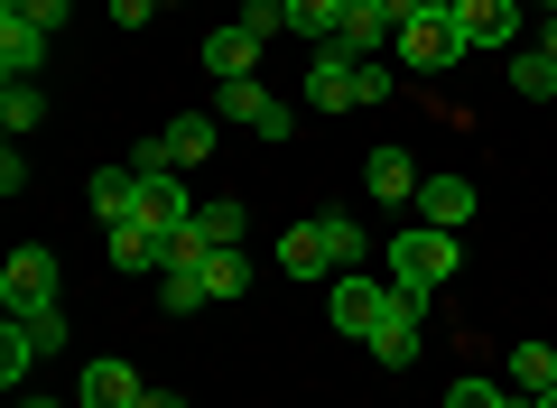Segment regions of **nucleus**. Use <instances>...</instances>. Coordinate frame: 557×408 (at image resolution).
<instances>
[{
    "label": "nucleus",
    "mask_w": 557,
    "mask_h": 408,
    "mask_svg": "<svg viewBox=\"0 0 557 408\" xmlns=\"http://www.w3.org/2000/svg\"><path fill=\"white\" fill-rule=\"evenodd\" d=\"M418 325H428V297L391 288V307H381V325L362 334V344H372V353H381L391 371H409V362H418Z\"/></svg>",
    "instance_id": "7"
},
{
    "label": "nucleus",
    "mask_w": 557,
    "mask_h": 408,
    "mask_svg": "<svg viewBox=\"0 0 557 408\" xmlns=\"http://www.w3.org/2000/svg\"><path fill=\"white\" fill-rule=\"evenodd\" d=\"M102 242H112V270L159 279V270H168V242H177V233H149V223H102Z\"/></svg>",
    "instance_id": "12"
},
{
    "label": "nucleus",
    "mask_w": 557,
    "mask_h": 408,
    "mask_svg": "<svg viewBox=\"0 0 557 408\" xmlns=\"http://www.w3.org/2000/svg\"><path fill=\"white\" fill-rule=\"evenodd\" d=\"M381 307H391V279H335V297H325V316H335V334H372Z\"/></svg>",
    "instance_id": "9"
},
{
    "label": "nucleus",
    "mask_w": 557,
    "mask_h": 408,
    "mask_svg": "<svg viewBox=\"0 0 557 408\" xmlns=\"http://www.w3.org/2000/svg\"><path fill=\"white\" fill-rule=\"evenodd\" d=\"M196 242H205V251H242V195H223V205H196Z\"/></svg>",
    "instance_id": "22"
},
{
    "label": "nucleus",
    "mask_w": 557,
    "mask_h": 408,
    "mask_svg": "<svg viewBox=\"0 0 557 408\" xmlns=\"http://www.w3.org/2000/svg\"><path fill=\"white\" fill-rule=\"evenodd\" d=\"M94 214L102 223H149V233H186L196 195L177 176H139V168H94Z\"/></svg>",
    "instance_id": "1"
},
{
    "label": "nucleus",
    "mask_w": 557,
    "mask_h": 408,
    "mask_svg": "<svg viewBox=\"0 0 557 408\" xmlns=\"http://www.w3.org/2000/svg\"><path fill=\"white\" fill-rule=\"evenodd\" d=\"M511 94H530V102L557 94V20H539V38L511 57Z\"/></svg>",
    "instance_id": "16"
},
{
    "label": "nucleus",
    "mask_w": 557,
    "mask_h": 408,
    "mask_svg": "<svg viewBox=\"0 0 557 408\" xmlns=\"http://www.w3.org/2000/svg\"><path fill=\"white\" fill-rule=\"evenodd\" d=\"M446 20H456L465 47H511L520 38V0H456Z\"/></svg>",
    "instance_id": "10"
},
{
    "label": "nucleus",
    "mask_w": 557,
    "mask_h": 408,
    "mask_svg": "<svg viewBox=\"0 0 557 408\" xmlns=\"http://www.w3.org/2000/svg\"><path fill=\"white\" fill-rule=\"evenodd\" d=\"M511 390H520V399H548V390H557V344H539V334L511 344Z\"/></svg>",
    "instance_id": "19"
},
{
    "label": "nucleus",
    "mask_w": 557,
    "mask_h": 408,
    "mask_svg": "<svg viewBox=\"0 0 557 408\" xmlns=\"http://www.w3.org/2000/svg\"><path fill=\"white\" fill-rule=\"evenodd\" d=\"M317 233H325V260H335V270H362V251H372V233H362L354 214H317Z\"/></svg>",
    "instance_id": "23"
},
{
    "label": "nucleus",
    "mask_w": 557,
    "mask_h": 408,
    "mask_svg": "<svg viewBox=\"0 0 557 408\" xmlns=\"http://www.w3.org/2000/svg\"><path fill=\"white\" fill-rule=\"evenodd\" d=\"M28 371H38V334H28V325H20V316H10V325H0V381L20 390V381H28Z\"/></svg>",
    "instance_id": "25"
},
{
    "label": "nucleus",
    "mask_w": 557,
    "mask_h": 408,
    "mask_svg": "<svg viewBox=\"0 0 557 408\" xmlns=\"http://www.w3.org/2000/svg\"><path fill=\"white\" fill-rule=\"evenodd\" d=\"M418 223L465 233V223H474V186H465V176H428V186H418Z\"/></svg>",
    "instance_id": "17"
},
{
    "label": "nucleus",
    "mask_w": 557,
    "mask_h": 408,
    "mask_svg": "<svg viewBox=\"0 0 557 408\" xmlns=\"http://www.w3.org/2000/svg\"><path fill=\"white\" fill-rule=\"evenodd\" d=\"M335 28H344V0H288V38L335 47Z\"/></svg>",
    "instance_id": "21"
},
{
    "label": "nucleus",
    "mask_w": 557,
    "mask_h": 408,
    "mask_svg": "<svg viewBox=\"0 0 557 408\" xmlns=\"http://www.w3.org/2000/svg\"><path fill=\"white\" fill-rule=\"evenodd\" d=\"M0 307H10V316L57 307V251H47V242H20V251H10V270H0Z\"/></svg>",
    "instance_id": "5"
},
{
    "label": "nucleus",
    "mask_w": 557,
    "mask_h": 408,
    "mask_svg": "<svg viewBox=\"0 0 557 408\" xmlns=\"http://www.w3.org/2000/svg\"><path fill=\"white\" fill-rule=\"evenodd\" d=\"M539 408H557V390H548V399H539Z\"/></svg>",
    "instance_id": "37"
},
{
    "label": "nucleus",
    "mask_w": 557,
    "mask_h": 408,
    "mask_svg": "<svg viewBox=\"0 0 557 408\" xmlns=\"http://www.w3.org/2000/svg\"><path fill=\"white\" fill-rule=\"evenodd\" d=\"M335 47H344V57H381V47H391V20H381V0H344Z\"/></svg>",
    "instance_id": "18"
},
{
    "label": "nucleus",
    "mask_w": 557,
    "mask_h": 408,
    "mask_svg": "<svg viewBox=\"0 0 557 408\" xmlns=\"http://www.w3.org/2000/svg\"><path fill=\"white\" fill-rule=\"evenodd\" d=\"M205 297H214V307H223V297H242V288H251V260H242V251H205Z\"/></svg>",
    "instance_id": "24"
},
{
    "label": "nucleus",
    "mask_w": 557,
    "mask_h": 408,
    "mask_svg": "<svg viewBox=\"0 0 557 408\" xmlns=\"http://www.w3.org/2000/svg\"><path fill=\"white\" fill-rule=\"evenodd\" d=\"M362 186H372V205H418L428 176H418L409 149H372V158H362Z\"/></svg>",
    "instance_id": "13"
},
{
    "label": "nucleus",
    "mask_w": 557,
    "mask_h": 408,
    "mask_svg": "<svg viewBox=\"0 0 557 408\" xmlns=\"http://www.w3.org/2000/svg\"><path fill=\"white\" fill-rule=\"evenodd\" d=\"M159 10H186V0H159Z\"/></svg>",
    "instance_id": "36"
},
{
    "label": "nucleus",
    "mask_w": 557,
    "mask_h": 408,
    "mask_svg": "<svg viewBox=\"0 0 557 408\" xmlns=\"http://www.w3.org/2000/svg\"><path fill=\"white\" fill-rule=\"evenodd\" d=\"M159 307H168V316H196V307H214V297H205L196 270H159Z\"/></svg>",
    "instance_id": "26"
},
{
    "label": "nucleus",
    "mask_w": 557,
    "mask_h": 408,
    "mask_svg": "<svg viewBox=\"0 0 557 408\" xmlns=\"http://www.w3.org/2000/svg\"><path fill=\"white\" fill-rule=\"evenodd\" d=\"M214 121H223V131H260V139H298V102H278L260 75L214 84Z\"/></svg>",
    "instance_id": "3"
},
{
    "label": "nucleus",
    "mask_w": 557,
    "mask_h": 408,
    "mask_svg": "<svg viewBox=\"0 0 557 408\" xmlns=\"http://www.w3.org/2000/svg\"><path fill=\"white\" fill-rule=\"evenodd\" d=\"M149 10H159V0H112V28H139Z\"/></svg>",
    "instance_id": "33"
},
{
    "label": "nucleus",
    "mask_w": 557,
    "mask_h": 408,
    "mask_svg": "<svg viewBox=\"0 0 557 408\" xmlns=\"http://www.w3.org/2000/svg\"><path fill=\"white\" fill-rule=\"evenodd\" d=\"M456 270H465V233H437V223H399L391 233V288L437 297Z\"/></svg>",
    "instance_id": "2"
},
{
    "label": "nucleus",
    "mask_w": 557,
    "mask_h": 408,
    "mask_svg": "<svg viewBox=\"0 0 557 408\" xmlns=\"http://www.w3.org/2000/svg\"><path fill=\"white\" fill-rule=\"evenodd\" d=\"M260 47H270V38H251V28H242V20H223L214 38L196 47V57H205V75H214V84H242V75H251V65H260Z\"/></svg>",
    "instance_id": "11"
},
{
    "label": "nucleus",
    "mask_w": 557,
    "mask_h": 408,
    "mask_svg": "<svg viewBox=\"0 0 557 408\" xmlns=\"http://www.w3.org/2000/svg\"><path fill=\"white\" fill-rule=\"evenodd\" d=\"M446 408H511V390L483 381V371H456V381H446Z\"/></svg>",
    "instance_id": "27"
},
{
    "label": "nucleus",
    "mask_w": 557,
    "mask_h": 408,
    "mask_svg": "<svg viewBox=\"0 0 557 408\" xmlns=\"http://www.w3.org/2000/svg\"><path fill=\"white\" fill-rule=\"evenodd\" d=\"M0 10H20V20H38L47 38H57V28H65V10H75V0H0Z\"/></svg>",
    "instance_id": "30"
},
{
    "label": "nucleus",
    "mask_w": 557,
    "mask_h": 408,
    "mask_svg": "<svg viewBox=\"0 0 557 408\" xmlns=\"http://www.w3.org/2000/svg\"><path fill=\"white\" fill-rule=\"evenodd\" d=\"M139 399H149V381H139L131 362H112V353L84 362V408H139Z\"/></svg>",
    "instance_id": "14"
},
{
    "label": "nucleus",
    "mask_w": 557,
    "mask_h": 408,
    "mask_svg": "<svg viewBox=\"0 0 557 408\" xmlns=\"http://www.w3.org/2000/svg\"><path fill=\"white\" fill-rule=\"evenodd\" d=\"M20 408H57V399H20Z\"/></svg>",
    "instance_id": "35"
},
{
    "label": "nucleus",
    "mask_w": 557,
    "mask_h": 408,
    "mask_svg": "<svg viewBox=\"0 0 557 408\" xmlns=\"http://www.w3.org/2000/svg\"><path fill=\"white\" fill-rule=\"evenodd\" d=\"M354 84H362V102H391V65L381 57H354Z\"/></svg>",
    "instance_id": "32"
},
{
    "label": "nucleus",
    "mask_w": 557,
    "mask_h": 408,
    "mask_svg": "<svg viewBox=\"0 0 557 408\" xmlns=\"http://www.w3.org/2000/svg\"><path fill=\"white\" fill-rule=\"evenodd\" d=\"M307 102L317 112H362V84H354V57L344 47H307Z\"/></svg>",
    "instance_id": "8"
},
{
    "label": "nucleus",
    "mask_w": 557,
    "mask_h": 408,
    "mask_svg": "<svg viewBox=\"0 0 557 408\" xmlns=\"http://www.w3.org/2000/svg\"><path fill=\"white\" fill-rule=\"evenodd\" d=\"M399 65H409V75H446V65L465 57V38H456V20H446V10H418V20H399Z\"/></svg>",
    "instance_id": "6"
},
{
    "label": "nucleus",
    "mask_w": 557,
    "mask_h": 408,
    "mask_svg": "<svg viewBox=\"0 0 557 408\" xmlns=\"http://www.w3.org/2000/svg\"><path fill=\"white\" fill-rule=\"evenodd\" d=\"M38 121H47V102H38V84H10V94H0V131H38Z\"/></svg>",
    "instance_id": "28"
},
{
    "label": "nucleus",
    "mask_w": 557,
    "mask_h": 408,
    "mask_svg": "<svg viewBox=\"0 0 557 408\" xmlns=\"http://www.w3.org/2000/svg\"><path fill=\"white\" fill-rule=\"evenodd\" d=\"M139 408H186V390H149V399H139Z\"/></svg>",
    "instance_id": "34"
},
{
    "label": "nucleus",
    "mask_w": 557,
    "mask_h": 408,
    "mask_svg": "<svg viewBox=\"0 0 557 408\" xmlns=\"http://www.w3.org/2000/svg\"><path fill=\"white\" fill-rule=\"evenodd\" d=\"M278 270H288V279L335 270V260H325V233H317V223H288V233H278Z\"/></svg>",
    "instance_id": "20"
},
{
    "label": "nucleus",
    "mask_w": 557,
    "mask_h": 408,
    "mask_svg": "<svg viewBox=\"0 0 557 408\" xmlns=\"http://www.w3.org/2000/svg\"><path fill=\"white\" fill-rule=\"evenodd\" d=\"M47 47H57V38H47L38 20L0 10V75H10V84H20V75H38V65H47Z\"/></svg>",
    "instance_id": "15"
},
{
    "label": "nucleus",
    "mask_w": 557,
    "mask_h": 408,
    "mask_svg": "<svg viewBox=\"0 0 557 408\" xmlns=\"http://www.w3.org/2000/svg\"><path fill=\"white\" fill-rule=\"evenodd\" d=\"M214 139H223L214 112H177L159 139H139V149H131V168L139 176H177V168H196V158H214Z\"/></svg>",
    "instance_id": "4"
},
{
    "label": "nucleus",
    "mask_w": 557,
    "mask_h": 408,
    "mask_svg": "<svg viewBox=\"0 0 557 408\" xmlns=\"http://www.w3.org/2000/svg\"><path fill=\"white\" fill-rule=\"evenodd\" d=\"M28 334H38V353H65V307H38V316H20Z\"/></svg>",
    "instance_id": "31"
},
{
    "label": "nucleus",
    "mask_w": 557,
    "mask_h": 408,
    "mask_svg": "<svg viewBox=\"0 0 557 408\" xmlns=\"http://www.w3.org/2000/svg\"><path fill=\"white\" fill-rule=\"evenodd\" d=\"M242 28H251V38H278V28H288V0H242Z\"/></svg>",
    "instance_id": "29"
}]
</instances>
